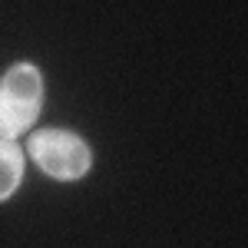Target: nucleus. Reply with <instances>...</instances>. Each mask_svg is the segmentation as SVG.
<instances>
[{
	"mask_svg": "<svg viewBox=\"0 0 248 248\" xmlns=\"http://www.w3.org/2000/svg\"><path fill=\"white\" fill-rule=\"evenodd\" d=\"M27 155L37 162V169L57 182H79L93 169V149L90 142L73 129L43 126L27 139Z\"/></svg>",
	"mask_w": 248,
	"mask_h": 248,
	"instance_id": "nucleus-2",
	"label": "nucleus"
},
{
	"mask_svg": "<svg viewBox=\"0 0 248 248\" xmlns=\"http://www.w3.org/2000/svg\"><path fill=\"white\" fill-rule=\"evenodd\" d=\"M23 172H27V149L17 139L0 136V202H10L17 195V189L23 186Z\"/></svg>",
	"mask_w": 248,
	"mask_h": 248,
	"instance_id": "nucleus-3",
	"label": "nucleus"
},
{
	"mask_svg": "<svg viewBox=\"0 0 248 248\" xmlns=\"http://www.w3.org/2000/svg\"><path fill=\"white\" fill-rule=\"evenodd\" d=\"M43 109V70L30 60L10 63L0 77V136L20 139Z\"/></svg>",
	"mask_w": 248,
	"mask_h": 248,
	"instance_id": "nucleus-1",
	"label": "nucleus"
}]
</instances>
